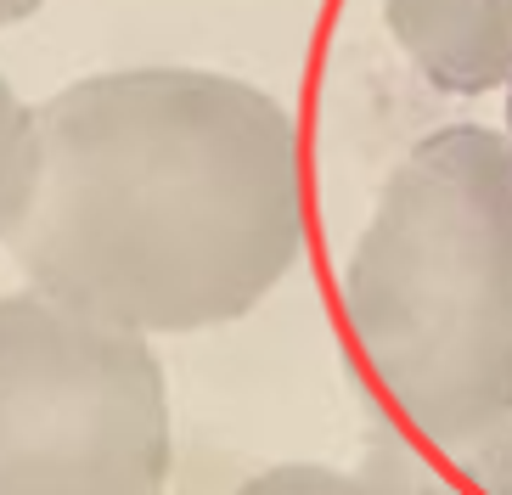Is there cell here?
Returning <instances> with one entry per match:
<instances>
[{"label": "cell", "instance_id": "obj_8", "mask_svg": "<svg viewBox=\"0 0 512 495\" xmlns=\"http://www.w3.org/2000/svg\"><path fill=\"white\" fill-rule=\"evenodd\" d=\"M46 6V0H0V29H12V23H23V17H34Z\"/></svg>", "mask_w": 512, "mask_h": 495}, {"label": "cell", "instance_id": "obj_4", "mask_svg": "<svg viewBox=\"0 0 512 495\" xmlns=\"http://www.w3.org/2000/svg\"><path fill=\"white\" fill-rule=\"evenodd\" d=\"M383 17L445 90H490L512 74V0H383Z\"/></svg>", "mask_w": 512, "mask_h": 495}, {"label": "cell", "instance_id": "obj_1", "mask_svg": "<svg viewBox=\"0 0 512 495\" xmlns=\"http://www.w3.org/2000/svg\"><path fill=\"white\" fill-rule=\"evenodd\" d=\"M6 248L29 287L147 338L242 321L304 254L299 130L209 68L91 74L34 107Z\"/></svg>", "mask_w": 512, "mask_h": 495}, {"label": "cell", "instance_id": "obj_6", "mask_svg": "<svg viewBox=\"0 0 512 495\" xmlns=\"http://www.w3.org/2000/svg\"><path fill=\"white\" fill-rule=\"evenodd\" d=\"M406 439L428 495H512V417L451 445H428L417 434Z\"/></svg>", "mask_w": 512, "mask_h": 495}, {"label": "cell", "instance_id": "obj_2", "mask_svg": "<svg viewBox=\"0 0 512 495\" xmlns=\"http://www.w3.org/2000/svg\"><path fill=\"white\" fill-rule=\"evenodd\" d=\"M366 372L417 439L512 417V147L451 124L389 175L344 270Z\"/></svg>", "mask_w": 512, "mask_h": 495}, {"label": "cell", "instance_id": "obj_7", "mask_svg": "<svg viewBox=\"0 0 512 495\" xmlns=\"http://www.w3.org/2000/svg\"><path fill=\"white\" fill-rule=\"evenodd\" d=\"M34 186V113L17 102V90L0 74V242L12 237L17 214Z\"/></svg>", "mask_w": 512, "mask_h": 495}, {"label": "cell", "instance_id": "obj_5", "mask_svg": "<svg viewBox=\"0 0 512 495\" xmlns=\"http://www.w3.org/2000/svg\"><path fill=\"white\" fill-rule=\"evenodd\" d=\"M231 495H428L411 456V439L400 428H372L366 456L355 467H327V462H282L237 484Z\"/></svg>", "mask_w": 512, "mask_h": 495}, {"label": "cell", "instance_id": "obj_3", "mask_svg": "<svg viewBox=\"0 0 512 495\" xmlns=\"http://www.w3.org/2000/svg\"><path fill=\"white\" fill-rule=\"evenodd\" d=\"M169 383L147 332L40 287L0 299V495H164Z\"/></svg>", "mask_w": 512, "mask_h": 495}]
</instances>
